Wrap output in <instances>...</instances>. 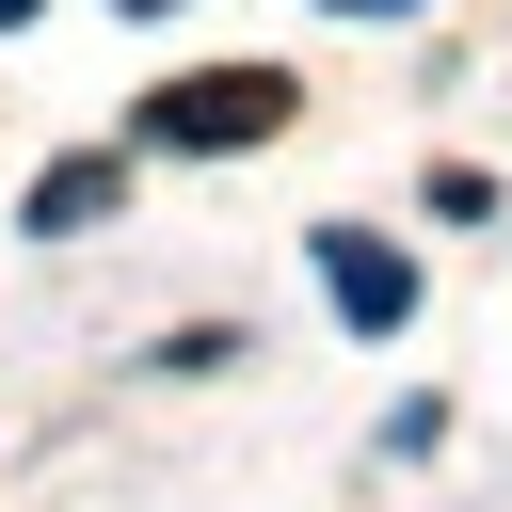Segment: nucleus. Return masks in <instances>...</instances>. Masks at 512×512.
<instances>
[{
	"instance_id": "4",
	"label": "nucleus",
	"mask_w": 512,
	"mask_h": 512,
	"mask_svg": "<svg viewBox=\"0 0 512 512\" xmlns=\"http://www.w3.org/2000/svg\"><path fill=\"white\" fill-rule=\"evenodd\" d=\"M336 16H416V0H336Z\"/></svg>"
},
{
	"instance_id": "5",
	"label": "nucleus",
	"mask_w": 512,
	"mask_h": 512,
	"mask_svg": "<svg viewBox=\"0 0 512 512\" xmlns=\"http://www.w3.org/2000/svg\"><path fill=\"white\" fill-rule=\"evenodd\" d=\"M112 16H176V0H112Z\"/></svg>"
},
{
	"instance_id": "2",
	"label": "nucleus",
	"mask_w": 512,
	"mask_h": 512,
	"mask_svg": "<svg viewBox=\"0 0 512 512\" xmlns=\"http://www.w3.org/2000/svg\"><path fill=\"white\" fill-rule=\"evenodd\" d=\"M320 288H336L352 336H400V320H416V272H400V240H368V224H320Z\"/></svg>"
},
{
	"instance_id": "3",
	"label": "nucleus",
	"mask_w": 512,
	"mask_h": 512,
	"mask_svg": "<svg viewBox=\"0 0 512 512\" xmlns=\"http://www.w3.org/2000/svg\"><path fill=\"white\" fill-rule=\"evenodd\" d=\"M96 208H128V160H48L32 176V240H80Z\"/></svg>"
},
{
	"instance_id": "1",
	"label": "nucleus",
	"mask_w": 512,
	"mask_h": 512,
	"mask_svg": "<svg viewBox=\"0 0 512 512\" xmlns=\"http://www.w3.org/2000/svg\"><path fill=\"white\" fill-rule=\"evenodd\" d=\"M288 112H304L288 64H208V80H160V96H144V144H176V160H240V144H272Z\"/></svg>"
},
{
	"instance_id": "6",
	"label": "nucleus",
	"mask_w": 512,
	"mask_h": 512,
	"mask_svg": "<svg viewBox=\"0 0 512 512\" xmlns=\"http://www.w3.org/2000/svg\"><path fill=\"white\" fill-rule=\"evenodd\" d=\"M16 16H32V0H0V32H16Z\"/></svg>"
}]
</instances>
